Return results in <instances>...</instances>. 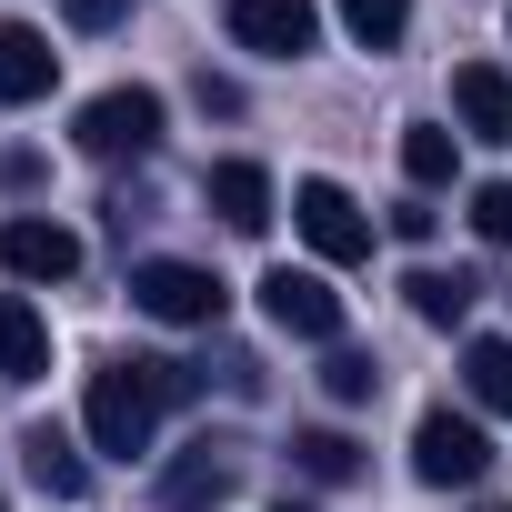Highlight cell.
Returning a JSON list of instances; mask_svg holds the SVG:
<instances>
[{
  "instance_id": "1",
  "label": "cell",
  "mask_w": 512,
  "mask_h": 512,
  "mask_svg": "<svg viewBox=\"0 0 512 512\" xmlns=\"http://www.w3.org/2000/svg\"><path fill=\"white\" fill-rule=\"evenodd\" d=\"M81 422H91V442H101L111 462L151 452V422H161L151 362H101V372H91V402H81Z\"/></svg>"
},
{
  "instance_id": "2",
  "label": "cell",
  "mask_w": 512,
  "mask_h": 512,
  "mask_svg": "<svg viewBox=\"0 0 512 512\" xmlns=\"http://www.w3.org/2000/svg\"><path fill=\"white\" fill-rule=\"evenodd\" d=\"M71 141H81L91 161H141V151L161 141V91H101V101H81Z\"/></svg>"
},
{
  "instance_id": "3",
  "label": "cell",
  "mask_w": 512,
  "mask_h": 512,
  "mask_svg": "<svg viewBox=\"0 0 512 512\" xmlns=\"http://www.w3.org/2000/svg\"><path fill=\"white\" fill-rule=\"evenodd\" d=\"M131 302H141L151 322H181V332H211L231 292H221V282H211L201 262H141V272H131Z\"/></svg>"
},
{
  "instance_id": "4",
  "label": "cell",
  "mask_w": 512,
  "mask_h": 512,
  "mask_svg": "<svg viewBox=\"0 0 512 512\" xmlns=\"http://www.w3.org/2000/svg\"><path fill=\"white\" fill-rule=\"evenodd\" d=\"M292 221H302V241L322 251V262H372V211L342 181H302L292 191Z\"/></svg>"
},
{
  "instance_id": "5",
  "label": "cell",
  "mask_w": 512,
  "mask_h": 512,
  "mask_svg": "<svg viewBox=\"0 0 512 512\" xmlns=\"http://www.w3.org/2000/svg\"><path fill=\"white\" fill-rule=\"evenodd\" d=\"M262 312H272V332H292V342H342V292H332L322 272L272 262V272H262Z\"/></svg>"
},
{
  "instance_id": "6",
  "label": "cell",
  "mask_w": 512,
  "mask_h": 512,
  "mask_svg": "<svg viewBox=\"0 0 512 512\" xmlns=\"http://www.w3.org/2000/svg\"><path fill=\"white\" fill-rule=\"evenodd\" d=\"M412 472H422L432 492H452V482H482V472H492V442H482V422H462V412H422V432H412Z\"/></svg>"
},
{
  "instance_id": "7",
  "label": "cell",
  "mask_w": 512,
  "mask_h": 512,
  "mask_svg": "<svg viewBox=\"0 0 512 512\" xmlns=\"http://www.w3.org/2000/svg\"><path fill=\"white\" fill-rule=\"evenodd\" d=\"M231 41L262 51V61H302L322 41V11L312 0H231Z\"/></svg>"
},
{
  "instance_id": "8",
  "label": "cell",
  "mask_w": 512,
  "mask_h": 512,
  "mask_svg": "<svg viewBox=\"0 0 512 512\" xmlns=\"http://www.w3.org/2000/svg\"><path fill=\"white\" fill-rule=\"evenodd\" d=\"M241 492V462H231V442H191V452H171V472H161V512H221Z\"/></svg>"
},
{
  "instance_id": "9",
  "label": "cell",
  "mask_w": 512,
  "mask_h": 512,
  "mask_svg": "<svg viewBox=\"0 0 512 512\" xmlns=\"http://www.w3.org/2000/svg\"><path fill=\"white\" fill-rule=\"evenodd\" d=\"M0 262H11L21 282H71V272H81V241H71L61 221L21 211V221H0Z\"/></svg>"
},
{
  "instance_id": "10",
  "label": "cell",
  "mask_w": 512,
  "mask_h": 512,
  "mask_svg": "<svg viewBox=\"0 0 512 512\" xmlns=\"http://www.w3.org/2000/svg\"><path fill=\"white\" fill-rule=\"evenodd\" d=\"M21 472H31L51 502H81V492H91V462L71 452V432H61V422H31V432H21Z\"/></svg>"
},
{
  "instance_id": "11",
  "label": "cell",
  "mask_w": 512,
  "mask_h": 512,
  "mask_svg": "<svg viewBox=\"0 0 512 512\" xmlns=\"http://www.w3.org/2000/svg\"><path fill=\"white\" fill-rule=\"evenodd\" d=\"M452 111H462L472 141H512V81H502L492 61H462V71H452Z\"/></svg>"
},
{
  "instance_id": "12",
  "label": "cell",
  "mask_w": 512,
  "mask_h": 512,
  "mask_svg": "<svg viewBox=\"0 0 512 512\" xmlns=\"http://www.w3.org/2000/svg\"><path fill=\"white\" fill-rule=\"evenodd\" d=\"M51 81H61V51L31 21H0V101H41Z\"/></svg>"
},
{
  "instance_id": "13",
  "label": "cell",
  "mask_w": 512,
  "mask_h": 512,
  "mask_svg": "<svg viewBox=\"0 0 512 512\" xmlns=\"http://www.w3.org/2000/svg\"><path fill=\"white\" fill-rule=\"evenodd\" d=\"M211 211L231 221V231H272V171L262 161H211Z\"/></svg>"
},
{
  "instance_id": "14",
  "label": "cell",
  "mask_w": 512,
  "mask_h": 512,
  "mask_svg": "<svg viewBox=\"0 0 512 512\" xmlns=\"http://www.w3.org/2000/svg\"><path fill=\"white\" fill-rule=\"evenodd\" d=\"M41 372H51V322L21 292H0V382H41Z\"/></svg>"
},
{
  "instance_id": "15",
  "label": "cell",
  "mask_w": 512,
  "mask_h": 512,
  "mask_svg": "<svg viewBox=\"0 0 512 512\" xmlns=\"http://www.w3.org/2000/svg\"><path fill=\"white\" fill-rule=\"evenodd\" d=\"M402 292H412V312H422L432 332H452V322H472V292H482V282H472V272H412Z\"/></svg>"
},
{
  "instance_id": "16",
  "label": "cell",
  "mask_w": 512,
  "mask_h": 512,
  "mask_svg": "<svg viewBox=\"0 0 512 512\" xmlns=\"http://www.w3.org/2000/svg\"><path fill=\"white\" fill-rule=\"evenodd\" d=\"M452 161H462V131H442V121H412V131H402V171H412L422 191H442Z\"/></svg>"
},
{
  "instance_id": "17",
  "label": "cell",
  "mask_w": 512,
  "mask_h": 512,
  "mask_svg": "<svg viewBox=\"0 0 512 512\" xmlns=\"http://www.w3.org/2000/svg\"><path fill=\"white\" fill-rule=\"evenodd\" d=\"M292 472L302 482H352L362 472V442L352 432H292Z\"/></svg>"
},
{
  "instance_id": "18",
  "label": "cell",
  "mask_w": 512,
  "mask_h": 512,
  "mask_svg": "<svg viewBox=\"0 0 512 512\" xmlns=\"http://www.w3.org/2000/svg\"><path fill=\"white\" fill-rule=\"evenodd\" d=\"M462 392H472L482 412H512V342H472V352H462Z\"/></svg>"
},
{
  "instance_id": "19",
  "label": "cell",
  "mask_w": 512,
  "mask_h": 512,
  "mask_svg": "<svg viewBox=\"0 0 512 512\" xmlns=\"http://www.w3.org/2000/svg\"><path fill=\"white\" fill-rule=\"evenodd\" d=\"M342 31H352L362 51H402V31H412V0H342Z\"/></svg>"
},
{
  "instance_id": "20",
  "label": "cell",
  "mask_w": 512,
  "mask_h": 512,
  "mask_svg": "<svg viewBox=\"0 0 512 512\" xmlns=\"http://www.w3.org/2000/svg\"><path fill=\"white\" fill-rule=\"evenodd\" d=\"M322 392H332V402H372V392H382L372 352H332V362H322Z\"/></svg>"
},
{
  "instance_id": "21",
  "label": "cell",
  "mask_w": 512,
  "mask_h": 512,
  "mask_svg": "<svg viewBox=\"0 0 512 512\" xmlns=\"http://www.w3.org/2000/svg\"><path fill=\"white\" fill-rule=\"evenodd\" d=\"M472 231L492 251H512V181H472Z\"/></svg>"
},
{
  "instance_id": "22",
  "label": "cell",
  "mask_w": 512,
  "mask_h": 512,
  "mask_svg": "<svg viewBox=\"0 0 512 512\" xmlns=\"http://www.w3.org/2000/svg\"><path fill=\"white\" fill-rule=\"evenodd\" d=\"M121 11H131V0H71V21H81V31H111Z\"/></svg>"
}]
</instances>
